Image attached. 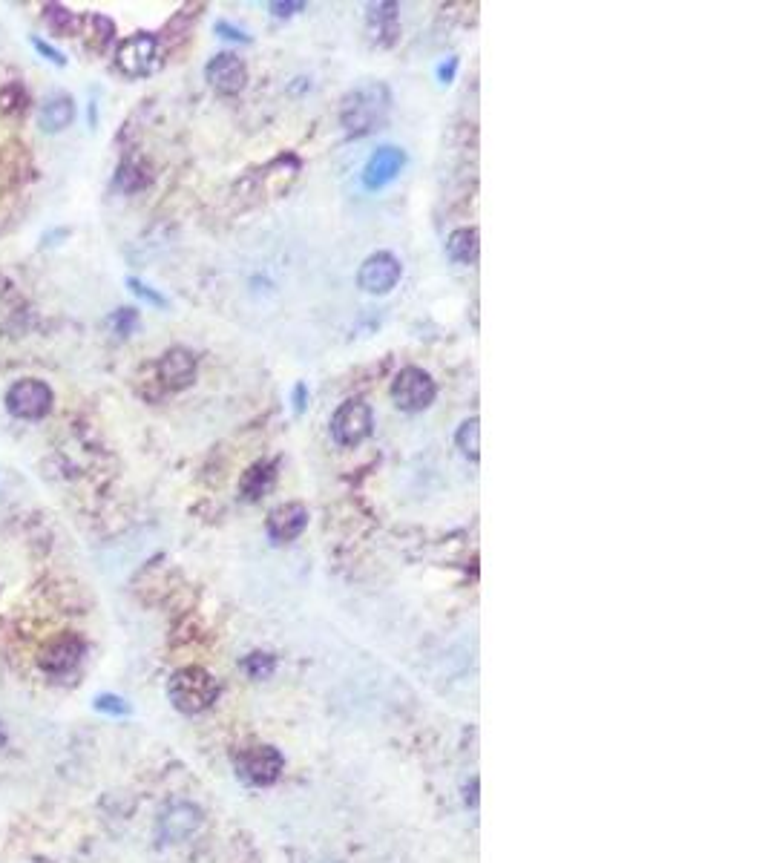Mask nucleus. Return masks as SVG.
I'll list each match as a JSON object with an SVG mask.
<instances>
[{
    "mask_svg": "<svg viewBox=\"0 0 768 863\" xmlns=\"http://www.w3.org/2000/svg\"><path fill=\"white\" fill-rule=\"evenodd\" d=\"M0 110L3 113H21L26 110V90L21 87H6L0 93Z\"/></svg>",
    "mask_w": 768,
    "mask_h": 863,
    "instance_id": "obj_25",
    "label": "nucleus"
},
{
    "mask_svg": "<svg viewBox=\"0 0 768 863\" xmlns=\"http://www.w3.org/2000/svg\"><path fill=\"white\" fill-rule=\"evenodd\" d=\"M435 397H438V383L432 380V374L418 366L400 369L392 380V400L403 412H423L435 403Z\"/></svg>",
    "mask_w": 768,
    "mask_h": 863,
    "instance_id": "obj_6",
    "label": "nucleus"
},
{
    "mask_svg": "<svg viewBox=\"0 0 768 863\" xmlns=\"http://www.w3.org/2000/svg\"><path fill=\"white\" fill-rule=\"evenodd\" d=\"M84 654H87V642L78 633H58L41 648L38 665L52 677H64L81 665Z\"/></svg>",
    "mask_w": 768,
    "mask_h": 863,
    "instance_id": "obj_8",
    "label": "nucleus"
},
{
    "mask_svg": "<svg viewBox=\"0 0 768 863\" xmlns=\"http://www.w3.org/2000/svg\"><path fill=\"white\" fill-rule=\"evenodd\" d=\"M305 395H308V392H305V386L303 383H297V386H294V409H297V415L305 409Z\"/></svg>",
    "mask_w": 768,
    "mask_h": 863,
    "instance_id": "obj_31",
    "label": "nucleus"
},
{
    "mask_svg": "<svg viewBox=\"0 0 768 863\" xmlns=\"http://www.w3.org/2000/svg\"><path fill=\"white\" fill-rule=\"evenodd\" d=\"M6 409L12 418L21 420H41L47 418V412L52 409V389L41 380H18L9 392H6Z\"/></svg>",
    "mask_w": 768,
    "mask_h": 863,
    "instance_id": "obj_9",
    "label": "nucleus"
},
{
    "mask_svg": "<svg viewBox=\"0 0 768 863\" xmlns=\"http://www.w3.org/2000/svg\"><path fill=\"white\" fill-rule=\"evenodd\" d=\"M455 444L461 449V455H466L469 461H478V458H481V423H478V418H469L458 426Z\"/></svg>",
    "mask_w": 768,
    "mask_h": 863,
    "instance_id": "obj_20",
    "label": "nucleus"
},
{
    "mask_svg": "<svg viewBox=\"0 0 768 863\" xmlns=\"http://www.w3.org/2000/svg\"><path fill=\"white\" fill-rule=\"evenodd\" d=\"M245 668H248V674L254 679H268L274 674V668H277V659L271 654H251L248 662H245Z\"/></svg>",
    "mask_w": 768,
    "mask_h": 863,
    "instance_id": "obj_24",
    "label": "nucleus"
},
{
    "mask_svg": "<svg viewBox=\"0 0 768 863\" xmlns=\"http://www.w3.org/2000/svg\"><path fill=\"white\" fill-rule=\"evenodd\" d=\"M44 18H47L49 24L55 26V32H61V35H70L72 29L81 24L70 9H64V6H47V15H44Z\"/></svg>",
    "mask_w": 768,
    "mask_h": 863,
    "instance_id": "obj_23",
    "label": "nucleus"
},
{
    "mask_svg": "<svg viewBox=\"0 0 768 863\" xmlns=\"http://www.w3.org/2000/svg\"><path fill=\"white\" fill-rule=\"evenodd\" d=\"M116 182L121 190L136 193V190H141V187L150 185V170L139 162H124L121 164V170H118Z\"/></svg>",
    "mask_w": 768,
    "mask_h": 863,
    "instance_id": "obj_22",
    "label": "nucleus"
},
{
    "mask_svg": "<svg viewBox=\"0 0 768 863\" xmlns=\"http://www.w3.org/2000/svg\"><path fill=\"white\" fill-rule=\"evenodd\" d=\"M202 826V812L190 803H179V806H170L164 812L162 823H159V832H162L164 840H185L190 838L196 829Z\"/></svg>",
    "mask_w": 768,
    "mask_h": 863,
    "instance_id": "obj_16",
    "label": "nucleus"
},
{
    "mask_svg": "<svg viewBox=\"0 0 768 863\" xmlns=\"http://www.w3.org/2000/svg\"><path fill=\"white\" fill-rule=\"evenodd\" d=\"M130 288H133V294H139L141 300H147V303H153V305H164L162 294H156L150 285H144L141 280H130Z\"/></svg>",
    "mask_w": 768,
    "mask_h": 863,
    "instance_id": "obj_27",
    "label": "nucleus"
},
{
    "mask_svg": "<svg viewBox=\"0 0 768 863\" xmlns=\"http://www.w3.org/2000/svg\"><path fill=\"white\" fill-rule=\"evenodd\" d=\"M297 173H300V159L297 156H280V159H274L265 167L254 170L242 185L236 187V193L242 196V205H259V202L277 199L282 190H288L291 182L297 179Z\"/></svg>",
    "mask_w": 768,
    "mask_h": 863,
    "instance_id": "obj_3",
    "label": "nucleus"
},
{
    "mask_svg": "<svg viewBox=\"0 0 768 863\" xmlns=\"http://www.w3.org/2000/svg\"><path fill=\"white\" fill-rule=\"evenodd\" d=\"M81 24L90 29V47L95 49V52H104V49L113 44V38H116V24L110 21V18H104V15H87Z\"/></svg>",
    "mask_w": 768,
    "mask_h": 863,
    "instance_id": "obj_21",
    "label": "nucleus"
},
{
    "mask_svg": "<svg viewBox=\"0 0 768 863\" xmlns=\"http://www.w3.org/2000/svg\"><path fill=\"white\" fill-rule=\"evenodd\" d=\"M233 766L236 774L248 783V786H271L280 780L285 760L274 746H242L233 754Z\"/></svg>",
    "mask_w": 768,
    "mask_h": 863,
    "instance_id": "obj_4",
    "label": "nucleus"
},
{
    "mask_svg": "<svg viewBox=\"0 0 768 863\" xmlns=\"http://www.w3.org/2000/svg\"><path fill=\"white\" fill-rule=\"evenodd\" d=\"M478 251H481V242H478V231L475 228H458L452 231L449 239H446V254L452 262L458 265H475L478 262Z\"/></svg>",
    "mask_w": 768,
    "mask_h": 863,
    "instance_id": "obj_18",
    "label": "nucleus"
},
{
    "mask_svg": "<svg viewBox=\"0 0 768 863\" xmlns=\"http://www.w3.org/2000/svg\"><path fill=\"white\" fill-rule=\"evenodd\" d=\"M32 44H35V49H38V52H41L44 58H49L52 64H58V67H64V64H67V58H64V55H61V52H58V49H55V47H49V44H44L41 38H35Z\"/></svg>",
    "mask_w": 768,
    "mask_h": 863,
    "instance_id": "obj_29",
    "label": "nucleus"
},
{
    "mask_svg": "<svg viewBox=\"0 0 768 863\" xmlns=\"http://www.w3.org/2000/svg\"><path fill=\"white\" fill-rule=\"evenodd\" d=\"M6 743V731H3V725H0V746Z\"/></svg>",
    "mask_w": 768,
    "mask_h": 863,
    "instance_id": "obj_33",
    "label": "nucleus"
},
{
    "mask_svg": "<svg viewBox=\"0 0 768 863\" xmlns=\"http://www.w3.org/2000/svg\"><path fill=\"white\" fill-rule=\"evenodd\" d=\"M277 484V461H256L239 481V492L245 501H259L262 495L274 490Z\"/></svg>",
    "mask_w": 768,
    "mask_h": 863,
    "instance_id": "obj_17",
    "label": "nucleus"
},
{
    "mask_svg": "<svg viewBox=\"0 0 768 863\" xmlns=\"http://www.w3.org/2000/svg\"><path fill=\"white\" fill-rule=\"evenodd\" d=\"M95 708H98V711H104V714H113V717H124V714H130V705L121 700V697H113V694H101V697L95 700Z\"/></svg>",
    "mask_w": 768,
    "mask_h": 863,
    "instance_id": "obj_26",
    "label": "nucleus"
},
{
    "mask_svg": "<svg viewBox=\"0 0 768 863\" xmlns=\"http://www.w3.org/2000/svg\"><path fill=\"white\" fill-rule=\"evenodd\" d=\"M156 377H159V386L164 392H182V389H187L196 380V357H193V351H164L159 366H156Z\"/></svg>",
    "mask_w": 768,
    "mask_h": 863,
    "instance_id": "obj_13",
    "label": "nucleus"
},
{
    "mask_svg": "<svg viewBox=\"0 0 768 863\" xmlns=\"http://www.w3.org/2000/svg\"><path fill=\"white\" fill-rule=\"evenodd\" d=\"M72 118H75V104H72L70 95H55L52 101L44 104V110H41L38 121H41V130H47V133H61V130H67V127H70Z\"/></svg>",
    "mask_w": 768,
    "mask_h": 863,
    "instance_id": "obj_19",
    "label": "nucleus"
},
{
    "mask_svg": "<svg viewBox=\"0 0 768 863\" xmlns=\"http://www.w3.org/2000/svg\"><path fill=\"white\" fill-rule=\"evenodd\" d=\"M374 432V412L366 400H346L331 415V438L346 449L360 446Z\"/></svg>",
    "mask_w": 768,
    "mask_h": 863,
    "instance_id": "obj_5",
    "label": "nucleus"
},
{
    "mask_svg": "<svg viewBox=\"0 0 768 863\" xmlns=\"http://www.w3.org/2000/svg\"><path fill=\"white\" fill-rule=\"evenodd\" d=\"M216 32H228L225 38H233V41H248V35H245L242 29H233V26L228 24H219L216 26Z\"/></svg>",
    "mask_w": 768,
    "mask_h": 863,
    "instance_id": "obj_30",
    "label": "nucleus"
},
{
    "mask_svg": "<svg viewBox=\"0 0 768 863\" xmlns=\"http://www.w3.org/2000/svg\"><path fill=\"white\" fill-rule=\"evenodd\" d=\"M205 78H208V84L216 93L236 95L242 93L245 84H248V67H245V61H242L239 55L219 52V55H213L208 61Z\"/></svg>",
    "mask_w": 768,
    "mask_h": 863,
    "instance_id": "obj_11",
    "label": "nucleus"
},
{
    "mask_svg": "<svg viewBox=\"0 0 768 863\" xmlns=\"http://www.w3.org/2000/svg\"><path fill=\"white\" fill-rule=\"evenodd\" d=\"M455 67H458V61H455V58H449V67H446V64H443L441 70V81L443 84H449V81H452V75H455Z\"/></svg>",
    "mask_w": 768,
    "mask_h": 863,
    "instance_id": "obj_32",
    "label": "nucleus"
},
{
    "mask_svg": "<svg viewBox=\"0 0 768 863\" xmlns=\"http://www.w3.org/2000/svg\"><path fill=\"white\" fill-rule=\"evenodd\" d=\"M305 527H308V507L300 501H288V504L274 507L265 521V533L274 544H288V541L300 538Z\"/></svg>",
    "mask_w": 768,
    "mask_h": 863,
    "instance_id": "obj_12",
    "label": "nucleus"
},
{
    "mask_svg": "<svg viewBox=\"0 0 768 863\" xmlns=\"http://www.w3.org/2000/svg\"><path fill=\"white\" fill-rule=\"evenodd\" d=\"M159 38L150 32H139L116 49V67L127 78H144L159 67Z\"/></svg>",
    "mask_w": 768,
    "mask_h": 863,
    "instance_id": "obj_7",
    "label": "nucleus"
},
{
    "mask_svg": "<svg viewBox=\"0 0 768 863\" xmlns=\"http://www.w3.org/2000/svg\"><path fill=\"white\" fill-rule=\"evenodd\" d=\"M392 110V93L386 84H366L343 98L340 124L349 136H369L374 133Z\"/></svg>",
    "mask_w": 768,
    "mask_h": 863,
    "instance_id": "obj_1",
    "label": "nucleus"
},
{
    "mask_svg": "<svg viewBox=\"0 0 768 863\" xmlns=\"http://www.w3.org/2000/svg\"><path fill=\"white\" fill-rule=\"evenodd\" d=\"M303 9H305L303 0H294V3H271L274 18H291V15H297V12H303Z\"/></svg>",
    "mask_w": 768,
    "mask_h": 863,
    "instance_id": "obj_28",
    "label": "nucleus"
},
{
    "mask_svg": "<svg viewBox=\"0 0 768 863\" xmlns=\"http://www.w3.org/2000/svg\"><path fill=\"white\" fill-rule=\"evenodd\" d=\"M403 167H406V153L400 147H392V144L377 147L372 159L363 167V185L369 190H380V187L392 185Z\"/></svg>",
    "mask_w": 768,
    "mask_h": 863,
    "instance_id": "obj_14",
    "label": "nucleus"
},
{
    "mask_svg": "<svg viewBox=\"0 0 768 863\" xmlns=\"http://www.w3.org/2000/svg\"><path fill=\"white\" fill-rule=\"evenodd\" d=\"M167 697L182 714H202L219 700V682L199 665L179 668L167 682Z\"/></svg>",
    "mask_w": 768,
    "mask_h": 863,
    "instance_id": "obj_2",
    "label": "nucleus"
},
{
    "mask_svg": "<svg viewBox=\"0 0 768 863\" xmlns=\"http://www.w3.org/2000/svg\"><path fill=\"white\" fill-rule=\"evenodd\" d=\"M403 277V265L395 254L389 251H377L366 259L357 271V282L366 294H389L397 282Z\"/></svg>",
    "mask_w": 768,
    "mask_h": 863,
    "instance_id": "obj_10",
    "label": "nucleus"
},
{
    "mask_svg": "<svg viewBox=\"0 0 768 863\" xmlns=\"http://www.w3.org/2000/svg\"><path fill=\"white\" fill-rule=\"evenodd\" d=\"M369 38L377 47H395L400 38V24H397V3H369Z\"/></svg>",
    "mask_w": 768,
    "mask_h": 863,
    "instance_id": "obj_15",
    "label": "nucleus"
}]
</instances>
